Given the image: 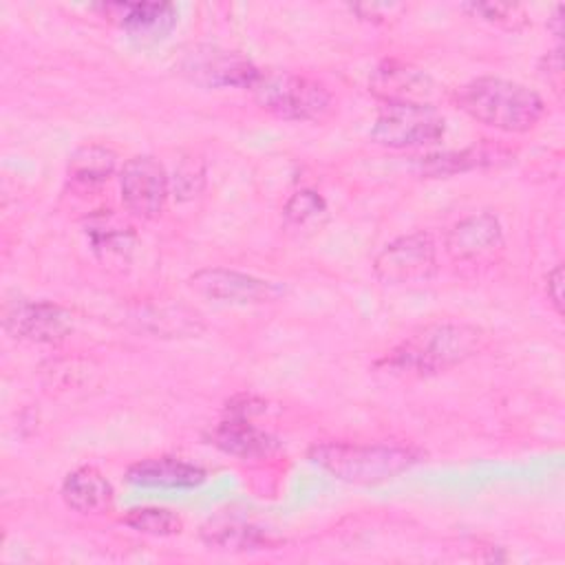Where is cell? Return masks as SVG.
Here are the masks:
<instances>
[{
  "label": "cell",
  "instance_id": "cell-1",
  "mask_svg": "<svg viewBox=\"0 0 565 565\" xmlns=\"http://www.w3.org/2000/svg\"><path fill=\"white\" fill-rule=\"evenodd\" d=\"M452 99L475 121L503 132H527L545 115V102L534 88L505 77H475Z\"/></svg>",
  "mask_w": 565,
  "mask_h": 565
},
{
  "label": "cell",
  "instance_id": "cell-2",
  "mask_svg": "<svg viewBox=\"0 0 565 565\" xmlns=\"http://www.w3.org/2000/svg\"><path fill=\"white\" fill-rule=\"evenodd\" d=\"M486 344V333L468 322H433L411 333L382 364L391 373L435 375L477 355Z\"/></svg>",
  "mask_w": 565,
  "mask_h": 565
},
{
  "label": "cell",
  "instance_id": "cell-3",
  "mask_svg": "<svg viewBox=\"0 0 565 565\" xmlns=\"http://www.w3.org/2000/svg\"><path fill=\"white\" fill-rule=\"evenodd\" d=\"M309 459L340 481L375 486L413 468L422 459V452L399 444L324 441L311 446Z\"/></svg>",
  "mask_w": 565,
  "mask_h": 565
},
{
  "label": "cell",
  "instance_id": "cell-4",
  "mask_svg": "<svg viewBox=\"0 0 565 565\" xmlns=\"http://www.w3.org/2000/svg\"><path fill=\"white\" fill-rule=\"evenodd\" d=\"M252 95L265 113L287 121H322L333 108L322 82L289 71H260Z\"/></svg>",
  "mask_w": 565,
  "mask_h": 565
},
{
  "label": "cell",
  "instance_id": "cell-5",
  "mask_svg": "<svg viewBox=\"0 0 565 565\" xmlns=\"http://www.w3.org/2000/svg\"><path fill=\"white\" fill-rule=\"evenodd\" d=\"M444 132L446 119L433 104H384L373 121L371 139L402 150L435 143Z\"/></svg>",
  "mask_w": 565,
  "mask_h": 565
},
{
  "label": "cell",
  "instance_id": "cell-6",
  "mask_svg": "<svg viewBox=\"0 0 565 565\" xmlns=\"http://www.w3.org/2000/svg\"><path fill=\"white\" fill-rule=\"evenodd\" d=\"M435 271L437 247L428 232H413L391 241L373 260V274L386 285L428 282Z\"/></svg>",
  "mask_w": 565,
  "mask_h": 565
},
{
  "label": "cell",
  "instance_id": "cell-7",
  "mask_svg": "<svg viewBox=\"0 0 565 565\" xmlns=\"http://www.w3.org/2000/svg\"><path fill=\"white\" fill-rule=\"evenodd\" d=\"M181 73L205 88H249L256 84L260 68L236 51L216 46H196L181 60Z\"/></svg>",
  "mask_w": 565,
  "mask_h": 565
},
{
  "label": "cell",
  "instance_id": "cell-8",
  "mask_svg": "<svg viewBox=\"0 0 565 565\" xmlns=\"http://www.w3.org/2000/svg\"><path fill=\"white\" fill-rule=\"evenodd\" d=\"M188 285L201 298L227 305H263L282 296L280 285L227 267L199 269L188 278Z\"/></svg>",
  "mask_w": 565,
  "mask_h": 565
},
{
  "label": "cell",
  "instance_id": "cell-9",
  "mask_svg": "<svg viewBox=\"0 0 565 565\" xmlns=\"http://www.w3.org/2000/svg\"><path fill=\"white\" fill-rule=\"evenodd\" d=\"M119 190L126 210L137 218H157L168 199L170 179L163 166L148 154L132 157L119 172Z\"/></svg>",
  "mask_w": 565,
  "mask_h": 565
},
{
  "label": "cell",
  "instance_id": "cell-10",
  "mask_svg": "<svg viewBox=\"0 0 565 565\" xmlns=\"http://www.w3.org/2000/svg\"><path fill=\"white\" fill-rule=\"evenodd\" d=\"M433 77L402 60H384L369 77V90L382 104H430L435 97Z\"/></svg>",
  "mask_w": 565,
  "mask_h": 565
},
{
  "label": "cell",
  "instance_id": "cell-11",
  "mask_svg": "<svg viewBox=\"0 0 565 565\" xmlns=\"http://www.w3.org/2000/svg\"><path fill=\"white\" fill-rule=\"evenodd\" d=\"M4 327L11 335L20 340L51 344L68 335L73 320L71 313L55 302L20 300L7 311Z\"/></svg>",
  "mask_w": 565,
  "mask_h": 565
},
{
  "label": "cell",
  "instance_id": "cell-12",
  "mask_svg": "<svg viewBox=\"0 0 565 565\" xmlns=\"http://www.w3.org/2000/svg\"><path fill=\"white\" fill-rule=\"evenodd\" d=\"M503 247V227L492 212H477L457 221L446 234V252L457 263L490 258Z\"/></svg>",
  "mask_w": 565,
  "mask_h": 565
},
{
  "label": "cell",
  "instance_id": "cell-13",
  "mask_svg": "<svg viewBox=\"0 0 565 565\" xmlns=\"http://www.w3.org/2000/svg\"><path fill=\"white\" fill-rule=\"evenodd\" d=\"M97 9L139 40H161L177 24V9L170 2H108Z\"/></svg>",
  "mask_w": 565,
  "mask_h": 565
},
{
  "label": "cell",
  "instance_id": "cell-14",
  "mask_svg": "<svg viewBox=\"0 0 565 565\" xmlns=\"http://www.w3.org/2000/svg\"><path fill=\"white\" fill-rule=\"evenodd\" d=\"M126 479L141 488L183 490V488H196L199 483H203L205 470L174 457H159V459H143L132 463L126 470Z\"/></svg>",
  "mask_w": 565,
  "mask_h": 565
},
{
  "label": "cell",
  "instance_id": "cell-15",
  "mask_svg": "<svg viewBox=\"0 0 565 565\" xmlns=\"http://www.w3.org/2000/svg\"><path fill=\"white\" fill-rule=\"evenodd\" d=\"M212 444L223 452L241 457V459H258L267 457L278 448V439L258 426H254L245 413H238L225 422H221L212 430Z\"/></svg>",
  "mask_w": 565,
  "mask_h": 565
},
{
  "label": "cell",
  "instance_id": "cell-16",
  "mask_svg": "<svg viewBox=\"0 0 565 565\" xmlns=\"http://www.w3.org/2000/svg\"><path fill=\"white\" fill-rule=\"evenodd\" d=\"M64 503L79 514H99L113 505L110 481L93 466H82L66 475L62 483Z\"/></svg>",
  "mask_w": 565,
  "mask_h": 565
},
{
  "label": "cell",
  "instance_id": "cell-17",
  "mask_svg": "<svg viewBox=\"0 0 565 565\" xmlns=\"http://www.w3.org/2000/svg\"><path fill=\"white\" fill-rule=\"evenodd\" d=\"M508 152L497 146H470L463 150H452V152H441V154H428L419 159V168L424 174L430 177H441V174H457L466 172L479 166H490L497 163V159H503Z\"/></svg>",
  "mask_w": 565,
  "mask_h": 565
},
{
  "label": "cell",
  "instance_id": "cell-18",
  "mask_svg": "<svg viewBox=\"0 0 565 565\" xmlns=\"http://www.w3.org/2000/svg\"><path fill=\"white\" fill-rule=\"evenodd\" d=\"M201 536L210 547L218 550H260L276 545V541L260 527L234 519L210 521L201 530Z\"/></svg>",
  "mask_w": 565,
  "mask_h": 565
},
{
  "label": "cell",
  "instance_id": "cell-19",
  "mask_svg": "<svg viewBox=\"0 0 565 565\" xmlns=\"http://www.w3.org/2000/svg\"><path fill=\"white\" fill-rule=\"evenodd\" d=\"M117 166V154L102 143H86L79 146L71 157H68V179L75 181L77 185H99L104 183Z\"/></svg>",
  "mask_w": 565,
  "mask_h": 565
},
{
  "label": "cell",
  "instance_id": "cell-20",
  "mask_svg": "<svg viewBox=\"0 0 565 565\" xmlns=\"http://www.w3.org/2000/svg\"><path fill=\"white\" fill-rule=\"evenodd\" d=\"M282 218L289 230L316 232L329 218V207L324 199L313 190H298L289 196L282 207Z\"/></svg>",
  "mask_w": 565,
  "mask_h": 565
},
{
  "label": "cell",
  "instance_id": "cell-21",
  "mask_svg": "<svg viewBox=\"0 0 565 565\" xmlns=\"http://www.w3.org/2000/svg\"><path fill=\"white\" fill-rule=\"evenodd\" d=\"M121 521L128 527L152 536H172L179 534L183 527L181 516L166 508H132Z\"/></svg>",
  "mask_w": 565,
  "mask_h": 565
},
{
  "label": "cell",
  "instance_id": "cell-22",
  "mask_svg": "<svg viewBox=\"0 0 565 565\" xmlns=\"http://www.w3.org/2000/svg\"><path fill=\"white\" fill-rule=\"evenodd\" d=\"M463 9L479 15L486 22H492L505 29H521L527 22L523 7L510 4V2H470V4H463Z\"/></svg>",
  "mask_w": 565,
  "mask_h": 565
},
{
  "label": "cell",
  "instance_id": "cell-23",
  "mask_svg": "<svg viewBox=\"0 0 565 565\" xmlns=\"http://www.w3.org/2000/svg\"><path fill=\"white\" fill-rule=\"evenodd\" d=\"M88 234L93 238V245L97 252H108V254H119L128 252L132 247V234L128 227L110 225L104 218L95 221L88 225Z\"/></svg>",
  "mask_w": 565,
  "mask_h": 565
},
{
  "label": "cell",
  "instance_id": "cell-24",
  "mask_svg": "<svg viewBox=\"0 0 565 565\" xmlns=\"http://www.w3.org/2000/svg\"><path fill=\"white\" fill-rule=\"evenodd\" d=\"M203 166L194 159H185L177 166L174 177H172V188H174V196L179 199H192L201 192L203 188Z\"/></svg>",
  "mask_w": 565,
  "mask_h": 565
},
{
  "label": "cell",
  "instance_id": "cell-25",
  "mask_svg": "<svg viewBox=\"0 0 565 565\" xmlns=\"http://www.w3.org/2000/svg\"><path fill=\"white\" fill-rule=\"evenodd\" d=\"M545 291H547V300L552 302L554 311L558 316H563V265H556L547 278H545Z\"/></svg>",
  "mask_w": 565,
  "mask_h": 565
},
{
  "label": "cell",
  "instance_id": "cell-26",
  "mask_svg": "<svg viewBox=\"0 0 565 565\" xmlns=\"http://www.w3.org/2000/svg\"><path fill=\"white\" fill-rule=\"evenodd\" d=\"M561 22H563V7H556V11H554V15H552V31H554V35L556 38H561Z\"/></svg>",
  "mask_w": 565,
  "mask_h": 565
}]
</instances>
